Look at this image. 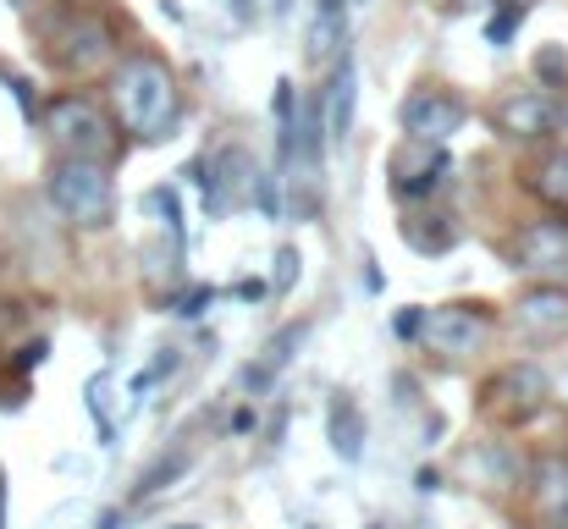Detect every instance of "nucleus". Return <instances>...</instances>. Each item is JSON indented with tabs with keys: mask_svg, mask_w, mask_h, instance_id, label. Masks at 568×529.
I'll return each mask as SVG.
<instances>
[{
	"mask_svg": "<svg viewBox=\"0 0 568 529\" xmlns=\"http://www.w3.org/2000/svg\"><path fill=\"white\" fill-rule=\"evenodd\" d=\"M348 44V0H315L310 22H304V61L310 67H332Z\"/></svg>",
	"mask_w": 568,
	"mask_h": 529,
	"instance_id": "obj_14",
	"label": "nucleus"
},
{
	"mask_svg": "<svg viewBox=\"0 0 568 529\" xmlns=\"http://www.w3.org/2000/svg\"><path fill=\"white\" fill-rule=\"evenodd\" d=\"M558 122H564V111H558V100H552L547 89H514V94H503L497 111H491V128H497L508 144H547V139L558 133Z\"/></svg>",
	"mask_w": 568,
	"mask_h": 529,
	"instance_id": "obj_8",
	"label": "nucleus"
},
{
	"mask_svg": "<svg viewBox=\"0 0 568 529\" xmlns=\"http://www.w3.org/2000/svg\"><path fill=\"white\" fill-rule=\"evenodd\" d=\"M552 403V380L541 364H508L486 380V414H497L503 425H530L541 408Z\"/></svg>",
	"mask_w": 568,
	"mask_h": 529,
	"instance_id": "obj_7",
	"label": "nucleus"
},
{
	"mask_svg": "<svg viewBox=\"0 0 568 529\" xmlns=\"http://www.w3.org/2000/svg\"><path fill=\"white\" fill-rule=\"evenodd\" d=\"M419 326H425V309H419V304H408V309L392 321V332H397V337H419Z\"/></svg>",
	"mask_w": 568,
	"mask_h": 529,
	"instance_id": "obj_30",
	"label": "nucleus"
},
{
	"mask_svg": "<svg viewBox=\"0 0 568 529\" xmlns=\"http://www.w3.org/2000/svg\"><path fill=\"white\" fill-rule=\"evenodd\" d=\"M116 525H128V519H122L116 508H111V513H100V529H116Z\"/></svg>",
	"mask_w": 568,
	"mask_h": 529,
	"instance_id": "obj_37",
	"label": "nucleus"
},
{
	"mask_svg": "<svg viewBox=\"0 0 568 529\" xmlns=\"http://www.w3.org/2000/svg\"><path fill=\"white\" fill-rule=\"evenodd\" d=\"M248 204H260V215L265 221H282V176L276 172H254V199Z\"/></svg>",
	"mask_w": 568,
	"mask_h": 529,
	"instance_id": "obj_26",
	"label": "nucleus"
},
{
	"mask_svg": "<svg viewBox=\"0 0 568 529\" xmlns=\"http://www.w3.org/2000/svg\"><path fill=\"white\" fill-rule=\"evenodd\" d=\"M552 397H558V403H564V408H568V369H564V375H558V380H552Z\"/></svg>",
	"mask_w": 568,
	"mask_h": 529,
	"instance_id": "obj_36",
	"label": "nucleus"
},
{
	"mask_svg": "<svg viewBox=\"0 0 568 529\" xmlns=\"http://www.w3.org/2000/svg\"><path fill=\"white\" fill-rule=\"evenodd\" d=\"M166 304H172V315L193 321V315H204V309L215 304V287H183V293H172Z\"/></svg>",
	"mask_w": 568,
	"mask_h": 529,
	"instance_id": "obj_28",
	"label": "nucleus"
},
{
	"mask_svg": "<svg viewBox=\"0 0 568 529\" xmlns=\"http://www.w3.org/2000/svg\"><path fill=\"white\" fill-rule=\"evenodd\" d=\"M271 11H276V17H287V11H293V0H271Z\"/></svg>",
	"mask_w": 568,
	"mask_h": 529,
	"instance_id": "obj_38",
	"label": "nucleus"
},
{
	"mask_svg": "<svg viewBox=\"0 0 568 529\" xmlns=\"http://www.w3.org/2000/svg\"><path fill=\"white\" fill-rule=\"evenodd\" d=\"M525 17H530V0H503V6H497V17L486 22V39H491V44H508V39L519 33V22H525Z\"/></svg>",
	"mask_w": 568,
	"mask_h": 529,
	"instance_id": "obj_25",
	"label": "nucleus"
},
{
	"mask_svg": "<svg viewBox=\"0 0 568 529\" xmlns=\"http://www.w3.org/2000/svg\"><path fill=\"white\" fill-rule=\"evenodd\" d=\"M491 304H436V309H425V326H419V343L430 353H442V358H464V353H475L486 337H491Z\"/></svg>",
	"mask_w": 568,
	"mask_h": 529,
	"instance_id": "obj_6",
	"label": "nucleus"
},
{
	"mask_svg": "<svg viewBox=\"0 0 568 529\" xmlns=\"http://www.w3.org/2000/svg\"><path fill=\"white\" fill-rule=\"evenodd\" d=\"M365 408L354 403V391H332L326 403V447L343 458V464H359L365 458Z\"/></svg>",
	"mask_w": 568,
	"mask_h": 529,
	"instance_id": "obj_17",
	"label": "nucleus"
},
{
	"mask_svg": "<svg viewBox=\"0 0 568 529\" xmlns=\"http://www.w3.org/2000/svg\"><path fill=\"white\" fill-rule=\"evenodd\" d=\"M265 293H271L265 282H237V298H243V304H260Z\"/></svg>",
	"mask_w": 568,
	"mask_h": 529,
	"instance_id": "obj_32",
	"label": "nucleus"
},
{
	"mask_svg": "<svg viewBox=\"0 0 568 529\" xmlns=\"http://www.w3.org/2000/svg\"><path fill=\"white\" fill-rule=\"evenodd\" d=\"M397 122H403V139L447 144L453 133H464V122H469V105H464L453 89H414V94L397 105Z\"/></svg>",
	"mask_w": 568,
	"mask_h": 529,
	"instance_id": "obj_9",
	"label": "nucleus"
},
{
	"mask_svg": "<svg viewBox=\"0 0 568 529\" xmlns=\"http://www.w3.org/2000/svg\"><path fill=\"white\" fill-rule=\"evenodd\" d=\"M193 441H172V452H161L144 475H139V486H133V502H144V497H155V491H166V486H178L183 475L193 469Z\"/></svg>",
	"mask_w": 568,
	"mask_h": 529,
	"instance_id": "obj_19",
	"label": "nucleus"
},
{
	"mask_svg": "<svg viewBox=\"0 0 568 529\" xmlns=\"http://www.w3.org/2000/svg\"><path fill=\"white\" fill-rule=\"evenodd\" d=\"M232 17H237V22L248 28V22L260 17V0H232Z\"/></svg>",
	"mask_w": 568,
	"mask_h": 529,
	"instance_id": "obj_33",
	"label": "nucleus"
},
{
	"mask_svg": "<svg viewBox=\"0 0 568 529\" xmlns=\"http://www.w3.org/2000/svg\"><path fill=\"white\" fill-rule=\"evenodd\" d=\"M39 44L50 55L55 72L67 78H94L105 67H116V28L94 11V6H61L39 17Z\"/></svg>",
	"mask_w": 568,
	"mask_h": 529,
	"instance_id": "obj_2",
	"label": "nucleus"
},
{
	"mask_svg": "<svg viewBox=\"0 0 568 529\" xmlns=\"http://www.w3.org/2000/svg\"><path fill=\"white\" fill-rule=\"evenodd\" d=\"M508 260H514V271H525V276H536V282H558L568 271V221L552 215V221L519 226Z\"/></svg>",
	"mask_w": 568,
	"mask_h": 529,
	"instance_id": "obj_11",
	"label": "nucleus"
},
{
	"mask_svg": "<svg viewBox=\"0 0 568 529\" xmlns=\"http://www.w3.org/2000/svg\"><path fill=\"white\" fill-rule=\"evenodd\" d=\"M304 337H310V321H298V326H282V332H276V337L260 348V358L243 369V391H248V397H265V391L276 386V375L293 364V353L304 348Z\"/></svg>",
	"mask_w": 568,
	"mask_h": 529,
	"instance_id": "obj_16",
	"label": "nucleus"
},
{
	"mask_svg": "<svg viewBox=\"0 0 568 529\" xmlns=\"http://www.w3.org/2000/svg\"><path fill=\"white\" fill-rule=\"evenodd\" d=\"M111 116H116V128L133 144H166V139H178V122H183L178 72L161 55H150V50H128L111 67Z\"/></svg>",
	"mask_w": 568,
	"mask_h": 529,
	"instance_id": "obj_1",
	"label": "nucleus"
},
{
	"mask_svg": "<svg viewBox=\"0 0 568 529\" xmlns=\"http://www.w3.org/2000/svg\"><path fill=\"white\" fill-rule=\"evenodd\" d=\"M469 469H480V475H486V486H497V491H508V486H519V469H514V458H508V447H486L480 458H469Z\"/></svg>",
	"mask_w": 568,
	"mask_h": 529,
	"instance_id": "obj_23",
	"label": "nucleus"
},
{
	"mask_svg": "<svg viewBox=\"0 0 568 529\" xmlns=\"http://www.w3.org/2000/svg\"><path fill=\"white\" fill-rule=\"evenodd\" d=\"M298 265H304V260H298V248H293V243H287V248H276V276H271V293H276V298H282V293H293Z\"/></svg>",
	"mask_w": 568,
	"mask_h": 529,
	"instance_id": "obj_29",
	"label": "nucleus"
},
{
	"mask_svg": "<svg viewBox=\"0 0 568 529\" xmlns=\"http://www.w3.org/2000/svg\"><path fill=\"white\" fill-rule=\"evenodd\" d=\"M403 243H408L414 254H447V248L458 243V226H453V215H442V210L408 215V221H403Z\"/></svg>",
	"mask_w": 568,
	"mask_h": 529,
	"instance_id": "obj_20",
	"label": "nucleus"
},
{
	"mask_svg": "<svg viewBox=\"0 0 568 529\" xmlns=\"http://www.w3.org/2000/svg\"><path fill=\"white\" fill-rule=\"evenodd\" d=\"M414 486L430 497V491H442V475H436V469H419V475H414Z\"/></svg>",
	"mask_w": 568,
	"mask_h": 529,
	"instance_id": "obj_34",
	"label": "nucleus"
},
{
	"mask_svg": "<svg viewBox=\"0 0 568 529\" xmlns=\"http://www.w3.org/2000/svg\"><path fill=\"white\" fill-rule=\"evenodd\" d=\"M44 353H50V343H44V337H39V343H28V348L17 353V369H39V364H44Z\"/></svg>",
	"mask_w": 568,
	"mask_h": 529,
	"instance_id": "obj_31",
	"label": "nucleus"
},
{
	"mask_svg": "<svg viewBox=\"0 0 568 529\" xmlns=\"http://www.w3.org/2000/svg\"><path fill=\"white\" fill-rule=\"evenodd\" d=\"M105 391H111V375H94V380L83 386V408H89V419H94V430H100V441L111 447V441H116V425H111V408H105Z\"/></svg>",
	"mask_w": 568,
	"mask_h": 529,
	"instance_id": "obj_22",
	"label": "nucleus"
},
{
	"mask_svg": "<svg viewBox=\"0 0 568 529\" xmlns=\"http://www.w3.org/2000/svg\"><path fill=\"white\" fill-rule=\"evenodd\" d=\"M0 529H6V475H0Z\"/></svg>",
	"mask_w": 568,
	"mask_h": 529,
	"instance_id": "obj_39",
	"label": "nucleus"
},
{
	"mask_svg": "<svg viewBox=\"0 0 568 529\" xmlns=\"http://www.w3.org/2000/svg\"><path fill=\"white\" fill-rule=\"evenodd\" d=\"M144 210L161 215V226L172 232V248L183 254V199H178V187H150L144 193Z\"/></svg>",
	"mask_w": 568,
	"mask_h": 529,
	"instance_id": "obj_21",
	"label": "nucleus"
},
{
	"mask_svg": "<svg viewBox=\"0 0 568 529\" xmlns=\"http://www.w3.org/2000/svg\"><path fill=\"white\" fill-rule=\"evenodd\" d=\"M44 199L50 210L78 226V232H105L116 215V182L105 161H83V155H55L44 172Z\"/></svg>",
	"mask_w": 568,
	"mask_h": 529,
	"instance_id": "obj_3",
	"label": "nucleus"
},
{
	"mask_svg": "<svg viewBox=\"0 0 568 529\" xmlns=\"http://www.w3.org/2000/svg\"><path fill=\"white\" fill-rule=\"evenodd\" d=\"M321 116H326V144H348L354 139V116H359V61L343 44V55L332 61V78L321 89Z\"/></svg>",
	"mask_w": 568,
	"mask_h": 529,
	"instance_id": "obj_12",
	"label": "nucleus"
},
{
	"mask_svg": "<svg viewBox=\"0 0 568 529\" xmlns=\"http://www.w3.org/2000/svg\"><path fill=\"white\" fill-rule=\"evenodd\" d=\"M83 6H94V0H83Z\"/></svg>",
	"mask_w": 568,
	"mask_h": 529,
	"instance_id": "obj_41",
	"label": "nucleus"
},
{
	"mask_svg": "<svg viewBox=\"0 0 568 529\" xmlns=\"http://www.w3.org/2000/svg\"><path fill=\"white\" fill-rule=\"evenodd\" d=\"M447 150L442 144H425V139H403L392 155H386V176H392V193L397 199H430L447 187Z\"/></svg>",
	"mask_w": 568,
	"mask_h": 529,
	"instance_id": "obj_10",
	"label": "nucleus"
},
{
	"mask_svg": "<svg viewBox=\"0 0 568 529\" xmlns=\"http://www.w3.org/2000/svg\"><path fill=\"white\" fill-rule=\"evenodd\" d=\"M514 326L536 343H558L568 337V287L564 282H536L514 298Z\"/></svg>",
	"mask_w": 568,
	"mask_h": 529,
	"instance_id": "obj_13",
	"label": "nucleus"
},
{
	"mask_svg": "<svg viewBox=\"0 0 568 529\" xmlns=\"http://www.w3.org/2000/svg\"><path fill=\"white\" fill-rule=\"evenodd\" d=\"M254 155L243 150V144H221L210 161H193L189 176L204 187V215L210 221H221V215H232L237 204H248L254 199Z\"/></svg>",
	"mask_w": 568,
	"mask_h": 529,
	"instance_id": "obj_5",
	"label": "nucleus"
},
{
	"mask_svg": "<svg viewBox=\"0 0 568 529\" xmlns=\"http://www.w3.org/2000/svg\"><path fill=\"white\" fill-rule=\"evenodd\" d=\"M254 425H260L254 408H237V414H232V430H254Z\"/></svg>",
	"mask_w": 568,
	"mask_h": 529,
	"instance_id": "obj_35",
	"label": "nucleus"
},
{
	"mask_svg": "<svg viewBox=\"0 0 568 529\" xmlns=\"http://www.w3.org/2000/svg\"><path fill=\"white\" fill-rule=\"evenodd\" d=\"M178 369H183V353H178V348H161V353H155V364H150V369L133 380V391H150L155 380H172Z\"/></svg>",
	"mask_w": 568,
	"mask_h": 529,
	"instance_id": "obj_27",
	"label": "nucleus"
},
{
	"mask_svg": "<svg viewBox=\"0 0 568 529\" xmlns=\"http://www.w3.org/2000/svg\"><path fill=\"white\" fill-rule=\"evenodd\" d=\"M44 133H50V144L61 150V155H83V161H116L122 155V139H116V122L111 116H100V105L89 100V94H55L50 105H44Z\"/></svg>",
	"mask_w": 568,
	"mask_h": 529,
	"instance_id": "obj_4",
	"label": "nucleus"
},
{
	"mask_svg": "<svg viewBox=\"0 0 568 529\" xmlns=\"http://www.w3.org/2000/svg\"><path fill=\"white\" fill-rule=\"evenodd\" d=\"M525 187L547 204V210H558L568 215V144H552V150H541L530 166H525Z\"/></svg>",
	"mask_w": 568,
	"mask_h": 529,
	"instance_id": "obj_18",
	"label": "nucleus"
},
{
	"mask_svg": "<svg viewBox=\"0 0 568 529\" xmlns=\"http://www.w3.org/2000/svg\"><path fill=\"white\" fill-rule=\"evenodd\" d=\"M530 72H536L541 89H568V50L564 44H541L536 61H530Z\"/></svg>",
	"mask_w": 568,
	"mask_h": 529,
	"instance_id": "obj_24",
	"label": "nucleus"
},
{
	"mask_svg": "<svg viewBox=\"0 0 568 529\" xmlns=\"http://www.w3.org/2000/svg\"><path fill=\"white\" fill-rule=\"evenodd\" d=\"M178 529H193V525H178Z\"/></svg>",
	"mask_w": 568,
	"mask_h": 529,
	"instance_id": "obj_40",
	"label": "nucleus"
},
{
	"mask_svg": "<svg viewBox=\"0 0 568 529\" xmlns=\"http://www.w3.org/2000/svg\"><path fill=\"white\" fill-rule=\"evenodd\" d=\"M530 508H536V519L547 529H568V458H536V469H530Z\"/></svg>",
	"mask_w": 568,
	"mask_h": 529,
	"instance_id": "obj_15",
	"label": "nucleus"
}]
</instances>
